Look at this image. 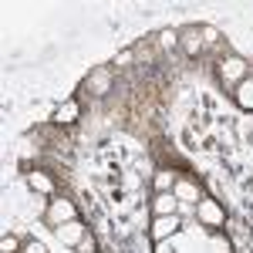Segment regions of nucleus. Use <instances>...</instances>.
<instances>
[{
    "mask_svg": "<svg viewBox=\"0 0 253 253\" xmlns=\"http://www.w3.org/2000/svg\"><path fill=\"white\" fill-rule=\"evenodd\" d=\"M172 193H175V199H196V186L193 182H175Z\"/></svg>",
    "mask_w": 253,
    "mask_h": 253,
    "instance_id": "nucleus-13",
    "label": "nucleus"
},
{
    "mask_svg": "<svg viewBox=\"0 0 253 253\" xmlns=\"http://www.w3.org/2000/svg\"><path fill=\"white\" fill-rule=\"evenodd\" d=\"M156 253H172V250H166V247H159V250Z\"/></svg>",
    "mask_w": 253,
    "mask_h": 253,
    "instance_id": "nucleus-20",
    "label": "nucleus"
},
{
    "mask_svg": "<svg viewBox=\"0 0 253 253\" xmlns=\"http://www.w3.org/2000/svg\"><path fill=\"white\" fill-rule=\"evenodd\" d=\"M175 210H179L175 193H159L156 199H152V213L156 216H175Z\"/></svg>",
    "mask_w": 253,
    "mask_h": 253,
    "instance_id": "nucleus-5",
    "label": "nucleus"
},
{
    "mask_svg": "<svg viewBox=\"0 0 253 253\" xmlns=\"http://www.w3.org/2000/svg\"><path fill=\"white\" fill-rule=\"evenodd\" d=\"M199 34H203V44H219V31L216 27H199Z\"/></svg>",
    "mask_w": 253,
    "mask_h": 253,
    "instance_id": "nucleus-15",
    "label": "nucleus"
},
{
    "mask_svg": "<svg viewBox=\"0 0 253 253\" xmlns=\"http://www.w3.org/2000/svg\"><path fill=\"white\" fill-rule=\"evenodd\" d=\"M159 44L162 47H179V31H162L159 34Z\"/></svg>",
    "mask_w": 253,
    "mask_h": 253,
    "instance_id": "nucleus-14",
    "label": "nucleus"
},
{
    "mask_svg": "<svg viewBox=\"0 0 253 253\" xmlns=\"http://www.w3.org/2000/svg\"><path fill=\"white\" fill-rule=\"evenodd\" d=\"M27 186L38 189V193H54V182H51L44 172H27Z\"/></svg>",
    "mask_w": 253,
    "mask_h": 253,
    "instance_id": "nucleus-11",
    "label": "nucleus"
},
{
    "mask_svg": "<svg viewBox=\"0 0 253 253\" xmlns=\"http://www.w3.org/2000/svg\"><path fill=\"white\" fill-rule=\"evenodd\" d=\"M78 253H95V240H88V236H84V240L78 243Z\"/></svg>",
    "mask_w": 253,
    "mask_h": 253,
    "instance_id": "nucleus-18",
    "label": "nucleus"
},
{
    "mask_svg": "<svg viewBox=\"0 0 253 253\" xmlns=\"http://www.w3.org/2000/svg\"><path fill=\"white\" fill-rule=\"evenodd\" d=\"M179 47H182L189 58H196V54L203 51V34H199V27H186V31H179Z\"/></svg>",
    "mask_w": 253,
    "mask_h": 253,
    "instance_id": "nucleus-3",
    "label": "nucleus"
},
{
    "mask_svg": "<svg viewBox=\"0 0 253 253\" xmlns=\"http://www.w3.org/2000/svg\"><path fill=\"white\" fill-rule=\"evenodd\" d=\"M199 219H206L210 226H219L223 223V210L216 206L213 199H199Z\"/></svg>",
    "mask_w": 253,
    "mask_h": 253,
    "instance_id": "nucleus-8",
    "label": "nucleus"
},
{
    "mask_svg": "<svg viewBox=\"0 0 253 253\" xmlns=\"http://www.w3.org/2000/svg\"><path fill=\"white\" fill-rule=\"evenodd\" d=\"M172 186H175L172 169H159V172H156V189H159V193H169Z\"/></svg>",
    "mask_w": 253,
    "mask_h": 253,
    "instance_id": "nucleus-12",
    "label": "nucleus"
},
{
    "mask_svg": "<svg viewBox=\"0 0 253 253\" xmlns=\"http://www.w3.org/2000/svg\"><path fill=\"white\" fill-rule=\"evenodd\" d=\"M24 253H44V247H41L38 240H34V243H27V247H24Z\"/></svg>",
    "mask_w": 253,
    "mask_h": 253,
    "instance_id": "nucleus-19",
    "label": "nucleus"
},
{
    "mask_svg": "<svg viewBox=\"0 0 253 253\" xmlns=\"http://www.w3.org/2000/svg\"><path fill=\"white\" fill-rule=\"evenodd\" d=\"M179 230V219L175 216H156V223H152V240H166V236H172Z\"/></svg>",
    "mask_w": 253,
    "mask_h": 253,
    "instance_id": "nucleus-7",
    "label": "nucleus"
},
{
    "mask_svg": "<svg viewBox=\"0 0 253 253\" xmlns=\"http://www.w3.org/2000/svg\"><path fill=\"white\" fill-rule=\"evenodd\" d=\"M81 115V105H78V98H68L64 105H58V112H54V122L58 125H75Z\"/></svg>",
    "mask_w": 253,
    "mask_h": 253,
    "instance_id": "nucleus-4",
    "label": "nucleus"
},
{
    "mask_svg": "<svg viewBox=\"0 0 253 253\" xmlns=\"http://www.w3.org/2000/svg\"><path fill=\"white\" fill-rule=\"evenodd\" d=\"M132 58H135V47H125L122 54H115V64H118V68H125V64H132Z\"/></svg>",
    "mask_w": 253,
    "mask_h": 253,
    "instance_id": "nucleus-16",
    "label": "nucleus"
},
{
    "mask_svg": "<svg viewBox=\"0 0 253 253\" xmlns=\"http://www.w3.org/2000/svg\"><path fill=\"white\" fill-rule=\"evenodd\" d=\"M219 81H223L226 88H236L240 81H247V64H243L240 58L219 61Z\"/></svg>",
    "mask_w": 253,
    "mask_h": 253,
    "instance_id": "nucleus-1",
    "label": "nucleus"
},
{
    "mask_svg": "<svg viewBox=\"0 0 253 253\" xmlns=\"http://www.w3.org/2000/svg\"><path fill=\"white\" fill-rule=\"evenodd\" d=\"M58 236H61L64 247H78L81 240H84V226H81L78 219H75V223H64V226L58 230Z\"/></svg>",
    "mask_w": 253,
    "mask_h": 253,
    "instance_id": "nucleus-6",
    "label": "nucleus"
},
{
    "mask_svg": "<svg viewBox=\"0 0 253 253\" xmlns=\"http://www.w3.org/2000/svg\"><path fill=\"white\" fill-rule=\"evenodd\" d=\"M47 223L51 226H64V223H75V206L68 199H54V206L47 210Z\"/></svg>",
    "mask_w": 253,
    "mask_h": 253,
    "instance_id": "nucleus-2",
    "label": "nucleus"
},
{
    "mask_svg": "<svg viewBox=\"0 0 253 253\" xmlns=\"http://www.w3.org/2000/svg\"><path fill=\"white\" fill-rule=\"evenodd\" d=\"M17 247H20V243L14 240V236H3V240H0V250H3V253H17Z\"/></svg>",
    "mask_w": 253,
    "mask_h": 253,
    "instance_id": "nucleus-17",
    "label": "nucleus"
},
{
    "mask_svg": "<svg viewBox=\"0 0 253 253\" xmlns=\"http://www.w3.org/2000/svg\"><path fill=\"white\" fill-rule=\"evenodd\" d=\"M233 98H236V105H240V108L253 112V78L240 81V84H236V91H233Z\"/></svg>",
    "mask_w": 253,
    "mask_h": 253,
    "instance_id": "nucleus-9",
    "label": "nucleus"
},
{
    "mask_svg": "<svg viewBox=\"0 0 253 253\" xmlns=\"http://www.w3.org/2000/svg\"><path fill=\"white\" fill-rule=\"evenodd\" d=\"M88 88H95V95H105L108 88H112V75L101 68V71H95L91 78H88Z\"/></svg>",
    "mask_w": 253,
    "mask_h": 253,
    "instance_id": "nucleus-10",
    "label": "nucleus"
}]
</instances>
